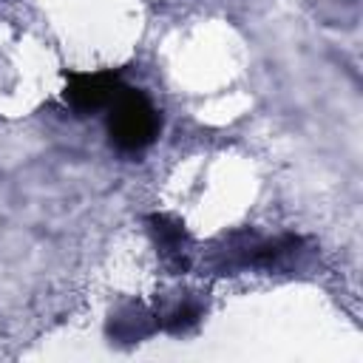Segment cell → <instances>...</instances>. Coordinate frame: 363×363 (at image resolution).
Here are the masks:
<instances>
[{"mask_svg": "<svg viewBox=\"0 0 363 363\" xmlns=\"http://www.w3.org/2000/svg\"><path fill=\"white\" fill-rule=\"evenodd\" d=\"M162 119L153 102L136 91L122 85L108 105V136L111 145L122 153H139L159 136Z\"/></svg>", "mask_w": 363, "mask_h": 363, "instance_id": "1", "label": "cell"}, {"mask_svg": "<svg viewBox=\"0 0 363 363\" xmlns=\"http://www.w3.org/2000/svg\"><path fill=\"white\" fill-rule=\"evenodd\" d=\"M119 88H122V79L113 71L68 74L62 99H65L68 108H74L79 116H85V113H96V111L108 108Z\"/></svg>", "mask_w": 363, "mask_h": 363, "instance_id": "2", "label": "cell"}]
</instances>
